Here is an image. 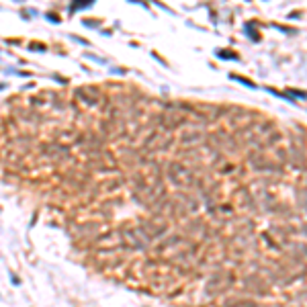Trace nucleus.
<instances>
[{"mask_svg": "<svg viewBox=\"0 0 307 307\" xmlns=\"http://www.w3.org/2000/svg\"><path fill=\"white\" fill-rule=\"evenodd\" d=\"M123 238H125L131 246H135V248H141V246L146 244V238L141 236V231H139V229H129V231H123Z\"/></svg>", "mask_w": 307, "mask_h": 307, "instance_id": "f257e3e1", "label": "nucleus"}]
</instances>
